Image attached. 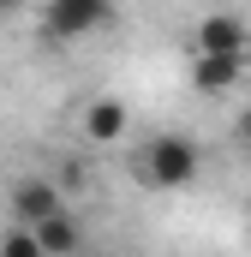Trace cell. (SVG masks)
Instances as JSON below:
<instances>
[{
    "label": "cell",
    "mask_w": 251,
    "mask_h": 257,
    "mask_svg": "<svg viewBox=\"0 0 251 257\" xmlns=\"http://www.w3.org/2000/svg\"><path fill=\"white\" fill-rule=\"evenodd\" d=\"M114 24V0H42V36L48 42H84Z\"/></svg>",
    "instance_id": "obj_2"
},
{
    "label": "cell",
    "mask_w": 251,
    "mask_h": 257,
    "mask_svg": "<svg viewBox=\"0 0 251 257\" xmlns=\"http://www.w3.org/2000/svg\"><path fill=\"white\" fill-rule=\"evenodd\" d=\"M30 233L42 239V251H48V257H84V221H78V209H66V215L30 227Z\"/></svg>",
    "instance_id": "obj_7"
},
{
    "label": "cell",
    "mask_w": 251,
    "mask_h": 257,
    "mask_svg": "<svg viewBox=\"0 0 251 257\" xmlns=\"http://www.w3.org/2000/svg\"><path fill=\"white\" fill-rule=\"evenodd\" d=\"M239 150H245V156H251V108H245V114H239Z\"/></svg>",
    "instance_id": "obj_10"
},
{
    "label": "cell",
    "mask_w": 251,
    "mask_h": 257,
    "mask_svg": "<svg viewBox=\"0 0 251 257\" xmlns=\"http://www.w3.org/2000/svg\"><path fill=\"white\" fill-rule=\"evenodd\" d=\"M245 66H251V48H245Z\"/></svg>",
    "instance_id": "obj_11"
},
{
    "label": "cell",
    "mask_w": 251,
    "mask_h": 257,
    "mask_svg": "<svg viewBox=\"0 0 251 257\" xmlns=\"http://www.w3.org/2000/svg\"><path fill=\"white\" fill-rule=\"evenodd\" d=\"M0 257H48V251H42V239L30 227H6L0 233Z\"/></svg>",
    "instance_id": "obj_8"
},
{
    "label": "cell",
    "mask_w": 251,
    "mask_h": 257,
    "mask_svg": "<svg viewBox=\"0 0 251 257\" xmlns=\"http://www.w3.org/2000/svg\"><path fill=\"white\" fill-rule=\"evenodd\" d=\"M6 209H12V227H42V221L66 215L72 203H66V192L54 186V180H42V174H24V180L12 186V197H6Z\"/></svg>",
    "instance_id": "obj_3"
},
{
    "label": "cell",
    "mask_w": 251,
    "mask_h": 257,
    "mask_svg": "<svg viewBox=\"0 0 251 257\" xmlns=\"http://www.w3.org/2000/svg\"><path fill=\"white\" fill-rule=\"evenodd\" d=\"M138 180L144 186H156V192H186L191 180H197V168H203V150L191 144L186 132H156L144 150H138Z\"/></svg>",
    "instance_id": "obj_1"
},
{
    "label": "cell",
    "mask_w": 251,
    "mask_h": 257,
    "mask_svg": "<svg viewBox=\"0 0 251 257\" xmlns=\"http://www.w3.org/2000/svg\"><path fill=\"white\" fill-rule=\"evenodd\" d=\"M78 120H84V138H90V144H120L132 114H126V102H120V96H96V102H90Z\"/></svg>",
    "instance_id": "obj_6"
},
{
    "label": "cell",
    "mask_w": 251,
    "mask_h": 257,
    "mask_svg": "<svg viewBox=\"0 0 251 257\" xmlns=\"http://www.w3.org/2000/svg\"><path fill=\"white\" fill-rule=\"evenodd\" d=\"M24 6H30V0H0V24H12V18H18Z\"/></svg>",
    "instance_id": "obj_9"
},
{
    "label": "cell",
    "mask_w": 251,
    "mask_h": 257,
    "mask_svg": "<svg viewBox=\"0 0 251 257\" xmlns=\"http://www.w3.org/2000/svg\"><path fill=\"white\" fill-rule=\"evenodd\" d=\"M245 72H251L245 54H197V60H191V84H197L203 96H227Z\"/></svg>",
    "instance_id": "obj_5"
},
{
    "label": "cell",
    "mask_w": 251,
    "mask_h": 257,
    "mask_svg": "<svg viewBox=\"0 0 251 257\" xmlns=\"http://www.w3.org/2000/svg\"><path fill=\"white\" fill-rule=\"evenodd\" d=\"M245 48H251L245 18H233V12H209V18H197V54H245Z\"/></svg>",
    "instance_id": "obj_4"
}]
</instances>
